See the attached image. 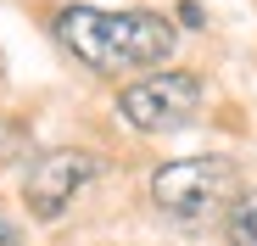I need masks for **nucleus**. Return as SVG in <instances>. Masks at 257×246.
I'll return each instance as SVG.
<instances>
[{
  "instance_id": "nucleus-5",
  "label": "nucleus",
  "mask_w": 257,
  "mask_h": 246,
  "mask_svg": "<svg viewBox=\"0 0 257 246\" xmlns=\"http://www.w3.org/2000/svg\"><path fill=\"white\" fill-rule=\"evenodd\" d=\"M229 246H257V190H240L229 207Z\"/></svg>"
},
{
  "instance_id": "nucleus-2",
  "label": "nucleus",
  "mask_w": 257,
  "mask_h": 246,
  "mask_svg": "<svg viewBox=\"0 0 257 246\" xmlns=\"http://www.w3.org/2000/svg\"><path fill=\"white\" fill-rule=\"evenodd\" d=\"M235 196H240V168L229 157H185L151 174V201L190 235L224 224Z\"/></svg>"
},
{
  "instance_id": "nucleus-3",
  "label": "nucleus",
  "mask_w": 257,
  "mask_h": 246,
  "mask_svg": "<svg viewBox=\"0 0 257 246\" xmlns=\"http://www.w3.org/2000/svg\"><path fill=\"white\" fill-rule=\"evenodd\" d=\"M201 78L196 73H179V67H157V73H140L128 78L123 95H117V112L123 123H135L140 135H174L185 123H196L201 112Z\"/></svg>"
},
{
  "instance_id": "nucleus-6",
  "label": "nucleus",
  "mask_w": 257,
  "mask_h": 246,
  "mask_svg": "<svg viewBox=\"0 0 257 246\" xmlns=\"http://www.w3.org/2000/svg\"><path fill=\"white\" fill-rule=\"evenodd\" d=\"M23 151H28V129L12 123V117H0V162H12V157H23Z\"/></svg>"
},
{
  "instance_id": "nucleus-4",
  "label": "nucleus",
  "mask_w": 257,
  "mask_h": 246,
  "mask_svg": "<svg viewBox=\"0 0 257 246\" xmlns=\"http://www.w3.org/2000/svg\"><path fill=\"white\" fill-rule=\"evenodd\" d=\"M95 174H101V162H95L90 151H73V146L39 151L34 168H28V179H23V201H28V213H34L39 224H51V218L67 213V201L90 185Z\"/></svg>"
},
{
  "instance_id": "nucleus-7",
  "label": "nucleus",
  "mask_w": 257,
  "mask_h": 246,
  "mask_svg": "<svg viewBox=\"0 0 257 246\" xmlns=\"http://www.w3.org/2000/svg\"><path fill=\"white\" fill-rule=\"evenodd\" d=\"M0 246H23V235H17V229H12L6 218H0Z\"/></svg>"
},
{
  "instance_id": "nucleus-1",
  "label": "nucleus",
  "mask_w": 257,
  "mask_h": 246,
  "mask_svg": "<svg viewBox=\"0 0 257 246\" xmlns=\"http://www.w3.org/2000/svg\"><path fill=\"white\" fill-rule=\"evenodd\" d=\"M51 34L73 62H84L101 78L157 73L179 45V28L157 12H117V6H84V0L51 17Z\"/></svg>"
}]
</instances>
